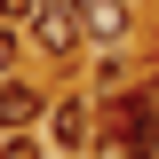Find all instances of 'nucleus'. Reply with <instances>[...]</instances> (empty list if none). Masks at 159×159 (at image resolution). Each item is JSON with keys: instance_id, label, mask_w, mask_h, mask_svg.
<instances>
[{"instance_id": "39448f33", "label": "nucleus", "mask_w": 159, "mask_h": 159, "mask_svg": "<svg viewBox=\"0 0 159 159\" xmlns=\"http://www.w3.org/2000/svg\"><path fill=\"white\" fill-rule=\"evenodd\" d=\"M80 24H88V48H127L135 8L127 0H80Z\"/></svg>"}, {"instance_id": "20e7f679", "label": "nucleus", "mask_w": 159, "mask_h": 159, "mask_svg": "<svg viewBox=\"0 0 159 159\" xmlns=\"http://www.w3.org/2000/svg\"><path fill=\"white\" fill-rule=\"evenodd\" d=\"M40 119H48V88L24 80V72H8L0 80V135H32Z\"/></svg>"}, {"instance_id": "7ed1b4c3", "label": "nucleus", "mask_w": 159, "mask_h": 159, "mask_svg": "<svg viewBox=\"0 0 159 159\" xmlns=\"http://www.w3.org/2000/svg\"><path fill=\"white\" fill-rule=\"evenodd\" d=\"M111 111L127 119V135H135L143 159H159V72H143L127 96H111Z\"/></svg>"}, {"instance_id": "0eeeda50", "label": "nucleus", "mask_w": 159, "mask_h": 159, "mask_svg": "<svg viewBox=\"0 0 159 159\" xmlns=\"http://www.w3.org/2000/svg\"><path fill=\"white\" fill-rule=\"evenodd\" d=\"M0 159H48V143H24V135H8V143H0Z\"/></svg>"}, {"instance_id": "f03ea898", "label": "nucleus", "mask_w": 159, "mask_h": 159, "mask_svg": "<svg viewBox=\"0 0 159 159\" xmlns=\"http://www.w3.org/2000/svg\"><path fill=\"white\" fill-rule=\"evenodd\" d=\"M24 40H32L48 64H72L88 48V24H80V0H32V16H24Z\"/></svg>"}, {"instance_id": "423d86ee", "label": "nucleus", "mask_w": 159, "mask_h": 159, "mask_svg": "<svg viewBox=\"0 0 159 159\" xmlns=\"http://www.w3.org/2000/svg\"><path fill=\"white\" fill-rule=\"evenodd\" d=\"M16 56H24V24H8V16H0V80L16 72Z\"/></svg>"}, {"instance_id": "f257e3e1", "label": "nucleus", "mask_w": 159, "mask_h": 159, "mask_svg": "<svg viewBox=\"0 0 159 159\" xmlns=\"http://www.w3.org/2000/svg\"><path fill=\"white\" fill-rule=\"evenodd\" d=\"M40 127H48V159H96V143H103V103H96V88H56Z\"/></svg>"}, {"instance_id": "6e6552de", "label": "nucleus", "mask_w": 159, "mask_h": 159, "mask_svg": "<svg viewBox=\"0 0 159 159\" xmlns=\"http://www.w3.org/2000/svg\"><path fill=\"white\" fill-rule=\"evenodd\" d=\"M0 16H8V24H24V16H32V0H0Z\"/></svg>"}]
</instances>
